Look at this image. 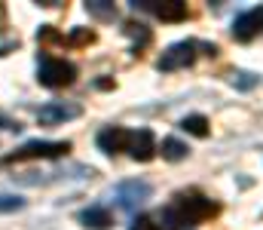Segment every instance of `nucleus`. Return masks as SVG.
<instances>
[{
  "label": "nucleus",
  "instance_id": "nucleus-1",
  "mask_svg": "<svg viewBox=\"0 0 263 230\" xmlns=\"http://www.w3.org/2000/svg\"><path fill=\"white\" fill-rule=\"evenodd\" d=\"M217 215V203L208 200L205 193L199 190H187V193H178L159 215L162 221V230H187V227H196L199 221Z\"/></svg>",
  "mask_w": 263,
  "mask_h": 230
},
{
  "label": "nucleus",
  "instance_id": "nucleus-2",
  "mask_svg": "<svg viewBox=\"0 0 263 230\" xmlns=\"http://www.w3.org/2000/svg\"><path fill=\"white\" fill-rule=\"evenodd\" d=\"M67 151H70V141H25L22 148L6 153L0 160V166L25 163V160H55V156H65Z\"/></svg>",
  "mask_w": 263,
  "mask_h": 230
},
{
  "label": "nucleus",
  "instance_id": "nucleus-3",
  "mask_svg": "<svg viewBox=\"0 0 263 230\" xmlns=\"http://www.w3.org/2000/svg\"><path fill=\"white\" fill-rule=\"evenodd\" d=\"M77 77V68L65 62V59H55V56H40V65H37V80L40 86L46 89H62V86H70Z\"/></svg>",
  "mask_w": 263,
  "mask_h": 230
},
{
  "label": "nucleus",
  "instance_id": "nucleus-4",
  "mask_svg": "<svg viewBox=\"0 0 263 230\" xmlns=\"http://www.w3.org/2000/svg\"><path fill=\"white\" fill-rule=\"evenodd\" d=\"M196 49H199L196 40H181V43H172V46L159 56L156 68H159V71H181V68H190V65L196 62Z\"/></svg>",
  "mask_w": 263,
  "mask_h": 230
},
{
  "label": "nucleus",
  "instance_id": "nucleus-5",
  "mask_svg": "<svg viewBox=\"0 0 263 230\" xmlns=\"http://www.w3.org/2000/svg\"><path fill=\"white\" fill-rule=\"evenodd\" d=\"M150 193H153V190H150L147 181H138V178H135V181H123V184L117 187V206L132 215V212H138V206H144V203L150 200Z\"/></svg>",
  "mask_w": 263,
  "mask_h": 230
},
{
  "label": "nucleus",
  "instance_id": "nucleus-6",
  "mask_svg": "<svg viewBox=\"0 0 263 230\" xmlns=\"http://www.w3.org/2000/svg\"><path fill=\"white\" fill-rule=\"evenodd\" d=\"M135 6L162 19V22H184L187 19V3L184 0H135Z\"/></svg>",
  "mask_w": 263,
  "mask_h": 230
},
{
  "label": "nucleus",
  "instance_id": "nucleus-7",
  "mask_svg": "<svg viewBox=\"0 0 263 230\" xmlns=\"http://www.w3.org/2000/svg\"><path fill=\"white\" fill-rule=\"evenodd\" d=\"M83 111H80V104H65V101H49V104H43L40 111H37V120L43 123V126H62L67 120H77Z\"/></svg>",
  "mask_w": 263,
  "mask_h": 230
},
{
  "label": "nucleus",
  "instance_id": "nucleus-8",
  "mask_svg": "<svg viewBox=\"0 0 263 230\" xmlns=\"http://www.w3.org/2000/svg\"><path fill=\"white\" fill-rule=\"evenodd\" d=\"M257 34H263V6H254L248 12H242L236 22H233V37L236 40H254Z\"/></svg>",
  "mask_w": 263,
  "mask_h": 230
},
{
  "label": "nucleus",
  "instance_id": "nucleus-9",
  "mask_svg": "<svg viewBox=\"0 0 263 230\" xmlns=\"http://www.w3.org/2000/svg\"><path fill=\"white\" fill-rule=\"evenodd\" d=\"M132 145V129H123V126H107L104 132H98V148L104 153H123L129 151Z\"/></svg>",
  "mask_w": 263,
  "mask_h": 230
},
{
  "label": "nucleus",
  "instance_id": "nucleus-10",
  "mask_svg": "<svg viewBox=\"0 0 263 230\" xmlns=\"http://www.w3.org/2000/svg\"><path fill=\"white\" fill-rule=\"evenodd\" d=\"M156 141H153V132L150 129H138V132H132V145H129V156L132 160H138V163H150L153 156H156Z\"/></svg>",
  "mask_w": 263,
  "mask_h": 230
},
{
  "label": "nucleus",
  "instance_id": "nucleus-11",
  "mask_svg": "<svg viewBox=\"0 0 263 230\" xmlns=\"http://www.w3.org/2000/svg\"><path fill=\"white\" fill-rule=\"evenodd\" d=\"M80 221L86 224V227H92V230H107L114 221H110V212L107 209H101V206H89L83 215H80Z\"/></svg>",
  "mask_w": 263,
  "mask_h": 230
},
{
  "label": "nucleus",
  "instance_id": "nucleus-12",
  "mask_svg": "<svg viewBox=\"0 0 263 230\" xmlns=\"http://www.w3.org/2000/svg\"><path fill=\"white\" fill-rule=\"evenodd\" d=\"M181 129H184L187 135H196V138H208V132H211V126H208V120H205L202 114L184 117V120H181Z\"/></svg>",
  "mask_w": 263,
  "mask_h": 230
},
{
  "label": "nucleus",
  "instance_id": "nucleus-13",
  "mask_svg": "<svg viewBox=\"0 0 263 230\" xmlns=\"http://www.w3.org/2000/svg\"><path fill=\"white\" fill-rule=\"evenodd\" d=\"M159 151H162V156H165V160H172V163H178V160H184V156L190 153V148H187L184 141H178V138H165Z\"/></svg>",
  "mask_w": 263,
  "mask_h": 230
},
{
  "label": "nucleus",
  "instance_id": "nucleus-14",
  "mask_svg": "<svg viewBox=\"0 0 263 230\" xmlns=\"http://www.w3.org/2000/svg\"><path fill=\"white\" fill-rule=\"evenodd\" d=\"M86 9H89L95 19H114V15H117V6H114V3H104V0H89Z\"/></svg>",
  "mask_w": 263,
  "mask_h": 230
},
{
  "label": "nucleus",
  "instance_id": "nucleus-15",
  "mask_svg": "<svg viewBox=\"0 0 263 230\" xmlns=\"http://www.w3.org/2000/svg\"><path fill=\"white\" fill-rule=\"evenodd\" d=\"M18 209H25V200H22V197H15V193H0V215L18 212Z\"/></svg>",
  "mask_w": 263,
  "mask_h": 230
},
{
  "label": "nucleus",
  "instance_id": "nucleus-16",
  "mask_svg": "<svg viewBox=\"0 0 263 230\" xmlns=\"http://www.w3.org/2000/svg\"><path fill=\"white\" fill-rule=\"evenodd\" d=\"M129 230H162V224H159V218H153V215H138V218L132 221Z\"/></svg>",
  "mask_w": 263,
  "mask_h": 230
},
{
  "label": "nucleus",
  "instance_id": "nucleus-17",
  "mask_svg": "<svg viewBox=\"0 0 263 230\" xmlns=\"http://www.w3.org/2000/svg\"><path fill=\"white\" fill-rule=\"evenodd\" d=\"M92 40H95V34H92L89 28H80V31H73V34L67 37L65 43H77V46H80V43H92Z\"/></svg>",
  "mask_w": 263,
  "mask_h": 230
},
{
  "label": "nucleus",
  "instance_id": "nucleus-18",
  "mask_svg": "<svg viewBox=\"0 0 263 230\" xmlns=\"http://www.w3.org/2000/svg\"><path fill=\"white\" fill-rule=\"evenodd\" d=\"M3 15H6V9H3V6H0V22H3Z\"/></svg>",
  "mask_w": 263,
  "mask_h": 230
}]
</instances>
